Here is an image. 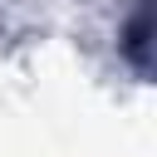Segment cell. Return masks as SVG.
Instances as JSON below:
<instances>
[{
	"instance_id": "obj_1",
	"label": "cell",
	"mask_w": 157,
	"mask_h": 157,
	"mask_svg": "<svg viewBox=\"0 0 157 157\" xmlns=\"http://www.w3.org/2000/svg\"><path fill=\"white\" fill-rule=\"evenodd\" d=\"M123 49H128V59L137 64V69H147V5L137 10V20L128 25V39H123Z\"/></svg>"
}]
</instances>
